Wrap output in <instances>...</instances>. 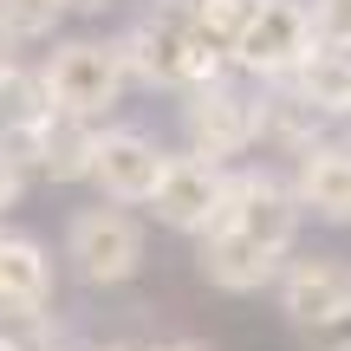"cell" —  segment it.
I'll return each instance as SVG.
<instances>
[{"mask_svg":"<svg viewBox=\"0 0 351 351\" xmlns=\"http://www.w3.org/2000/svg\"><path fill=\"white\" fill-rule=\"evenodd\" d=\"M221 195H228V169L221 163H208V156H163L150 208L176 234H208L215 215H221Z\"/></svg>","mask_w":351,"mask_h":351,"instance_id":"cell-8","label":"cell"},{"mask_svg":"<svg viewBox=\"0 0 351 351\" xmlns=\"http://www.w3.org/2000/svg\"><path fill=\"white\" fill-rule=\"evenodd\" d=\"M202 247H195V267H202V280L208 287H221V293H261V287H274L280 280V254H267V247H254L247 234H234V228H208V234H195Z\"/></svg>","mask_w":351,"mask_h":351,"instance_id":"cell-10","label":"cell"},{"mask_svg":"<svg viewBox=\"0 0 351 351\" xmlns=\"http://www.w3.org/2000/svg\"><path fill=\"white\" fill-rule=\"evenodd\" d=\"M163 143L150 137V130H98V156H91V182H98V195H111L117 208H130V202H150L156 195V176H163Z\"/></svg>","mask_w":351,"mask_h":351,"instance_id":"cell-9","label":"cell"},{"mask_svg":"<svg viewBox=\"0 0 351 351\" xmlns=\"http://www.w3.org/2000/svg\"><path fill=\"white\" fill-rule=\"evenodd\" d=\"M176 7H182V20H195L215 46H228L234 26H241V13H247V0H176Z\"/></svg>","mask_w":351,"mask_h":351,"instance_id":"cell-19","label":"cell"},{"mask_svg":"<svg viewBox=\"0 0 351 351\" xmlns=\"http://www.w3.org/2000/svg\"><path fill=\"white\" fill-rule=\"evenodd\" d=\"M20 195H26V169L13 163L7 150H0V215H7V208H13V202H20Z\"/></svg>","mask_w":351,"mask_h":351,"instance_id":"cell-21","label":"cell"},{"mask_svg":"<svg viewBox=\"0 0 351 351\" xmlns=\"http://www.w3.org/2000/svg\"><path fill=\"white\" fill-rule=\"evenodd\" d=\"M52 117V91H46V72L39 65H13L0 78V124H39Z\"/></svg>","mask_w":351,"mask_h":351,"instance_id":"cell-16","label":"cell"},{"mask_svg":"<svg viewBox=\"0 0 351 351\" xmlns=\"http://www.w3.org/2000/svg\"><path fill=\"white\" fill-rule=\"evenodd\" d=\"M182 137H189V156H208V163L247 156L261 143V91L234 85V78L182 91Z\"/></svg>","mask_w":351,"mask_h":351,"instance_id":"cell-4","label":"cell"},{"mask_svg":"<svg viewBox=\"0 0 351 351\" xmlns=\"http://www.w3.org/2000/svg\"><path fill=\"white\" fill-rule=\"evenodd\" d=\"M65 20L59 0H0V33L13 39V46H26V39H52Z\"/></svg>","mask_w":351,"mask_h":351,"instance_id":"cell-18","label":"cell"},{"mask_svg":"<svg viewBox=\"0 0 351 351\" xmlns=\"http://www.w3.org/2000/svg\"><path fill=\"white\" fill-rule=\"evenodd\" d=\"M300 221H306V208H300V195H293V182H280L274 169H228V195H221L215 228H234L254 247L287 261L293 241H300Z\"/></svg>","mask_w":351,"mask_h":351,"instance_id":"cell-5","label":"cell"},{"mask_svg":"<svg viewBox=\"0 0 351 351\" xmlns=\"http://www.w3.org/2000/svg\"><path fill=\"white\" fill-rule=\"evenodd\" d=\"M332 137V124L313 111V104L300 98V91L280 78L274 91L261 98V143H274V150H293V156H306L313 143H326Z\"/></svg>","mask_w":351,"mask_h":351,"instance_id":"cell-13","label":"cell"},{"mask_svg":"<svg viewBox=\"0 0 351 351\" xmlns=\"http://www.w3.org/2000/svg\"><path fill=\"white\" fill-rule=\"evenodd\" d=\"M319 339H326L332 351H351V313L339 319V326H326V332H319Z\"/></svg>","mask_w":351,"mask_h":351,"instance_id":"cell-22","label":"cell"},{"mask_svg":"<svg viewBox=\"0 0 351 351\" xmlns=\"http://www.w3.org/2000/svg\"><path fill=\"white\" fill-rule=\"evenodd\" d=\"M313 46H319V33H313L306 0H247L234 39H228V65L261 78V85H280L313 59Z\"/></svg>","mask_w":351,"mask_h":351,"instance_id":"cell-2","label":"cell"},{"mask_svg":"<svg viewBox=\"0 0 351 351\" xmlns=\"http://www.w3.org/2000/svg\"><path fill=\"white\" fill-rule=\"evenodd\" d=\"M280 313L300 332H326L351 313V261L339 254H300V261L280 267Z\"/></svg>","mask_w":351,"mask_h":351,"instance_id":"cell-7","label":"cell"},{"mask_svg":"<svg viewBox=\"0 0 351 351\" xmlns=\"http://www.w3.org/2000/svg\"><path fill=\"white\" fill-rule=\"evenodd\" d=\"M0 351H59V326L46 306H0Z\"/></svg>","mask_w":351,"mask_h":351,"instance_id":"cell-17","label":"cell"},{"mask_svg":"<svg viewBox=\"0 0 351 351\" xmlns=\"http://www.w3.org/2000/svg\"><path fill=\"white\" fill-rule=\"evenodd\" d=\"M117 52H124V72L137 85H163V91H195L228 78V46H215L195 20H182L176 0L143 7L137 26L117 39Z\"/></svg>","mask_w":351,"mask_h":351,"instance_id":"cell-1","label":"cell"},{"mask_svg":"<svg viewBox=\"0 0 351 351\" xmlns=\"http://www.w3.org/2000/svg\"><path fill=\"white\" fill-rule=\"evenodd\" d=\"M150 351H215V345H202V339H169V345H150Z\"/></svg>","mask_w":351,"mask_h":351,"instance_id":"cell-25","label":"cell"},{"mask_svg":"<svg viewBox=\"0 0 351 351\" xmlns=\"http://www.w3.org/2000/svg\"><path fill=\"white\" fill-rule=\"evenodd\" d=\"M52 300V254L33 234L0 228V306H46Z\"/></svg>","mask_w":351,"mask_h":351,"instance_id":"cell-14","label":"cell"},{"mask_svg":"<svg viewBox=\"0 0 351 351\" xmlns=\"http://www.w3.org/2000/svg\"><path fill=\"white\" fill-rule=\"evenodd\" d=\"M287 85L300 91V98L313 104L326 124H339V117L351 111V52H339V46H313V59H306Z\"/></svg>","mask_w":351,"mask_h":351,"instance_id":"cell-15","label":"cell"},{"mask_svg":"<svg viewBox=\"0 0 351 351\" xmlns=\"http://www.w3.org/2000/svg\"><path fill=\"white\" fill-rule=\"evenodd\" d=\"M98 351H143V345H98Z\"/></svg>","mask_w":351,"mask_h":351,"instance_id":"cell-26","label":"cell"},{"mask_svg":"<svg viewBox=\"0 0 351 351\" xmlns=\"http://www.w3.org/2000/svg\"><path fill=\"white\" fill-rule=\"evenodd\" d=\"M39 72H46L52 111L85 117V124L111 117L117 98H124V85H130L117 39H59V46H52V59L39 65Z\"/></svg>","mask_w":351,"mask_h":351,"instance_id":"cell-3","label":"cell"},{"mask_svg":"<svg viewBox=\"0 0 351 351\" xmlns=\"http://www.w3.org/2000/svg\"><path fill=\"white\" fill-rule=\"evenodd\" d=\"M293 195H300L306 215L345 228L351 221V143L345 137H326L293 163Z\"/></svg>","mask_w":351,"mask_h":351,"instance_id":"cell-11","label":"cell"},{"mask_svg":"<svg viewBox=\"0 0 351 351\" xmlns=\"http://www.w3.org/2000/svg\"><path fill=\"white\" fill-rule=\"evenodd\" d=\"M65 261L85 287H124L143 267V221L124 208H78L65 221Z\"/></svg>","mask_w":351,"mask_h":351,"instance_id":"cell-6","label":"cell"},{"mask_svg":"<svg viewBox=\"0 0 351 351\" xmlns=\"http://www.w3.org/2000/svg\"><path fill=\"white\" fill-rule=\"evenodd\" d=\"M65 13H104V7H117V0H59Z\"/></svg>","mask_w":351,"mask_h":351,"instance_id":"cell-24","label":"cell"},{"mask_svg":"<svg viewBox=\"0 0 351 351\" xmlns=\"http://www.w3.org/2000/svg\"><path fill=\"white\" fill-rule=\"evenodd\" d=\"M13 65H20V46H13V39H7V33H0V78H7V72H13Z\"/></svg>","mask_w":351,"mask_h":351,"instance_id":"cell-23","label":"cell"},{"mask_svg":"<svg viewBox=\"0 0 351 351\" xmlns=\"http://www.w3.org/2000/svg\"><path fill=\"white\" fill-rule=\"evenodd\" d=\"M91 156H98V124L52 111L39 130V176L46 182H91Z\"/></svg>","mask_w":351,"mask_h":351,"instance_id":"cell-12","label":"cell"},{"mask_svg":"<svg viewBox=\"0 0 351 351\" xmlns=\"http://www.w3.org/2000/svg\"><path fill=\"white\" fill-rule=\"evenodd\" d=\"M306 7H313V33H319V46L351 52V0H306Z\"/></svg>","mask_w":351,"mask_h":351,"instance_id":"cell-20","label":"cell"}]
</instances>
